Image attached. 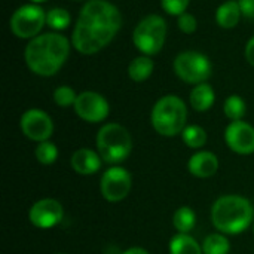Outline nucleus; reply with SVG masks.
I'll list each match as a JSON object with an SVG mask.
<instances>
[{"label":"nucleus","instance_id":"24","mask_svg":"<svg viewBox=\"0 0 254 254\" xmlns=\"http://www.w3.org/2000/svg\"><path fill=\"white\" fill-rule=\"evenodd\" d=\"M71 16L64 7H54L46 13V24L57 31H63L70 25Z\"/></svg>","mask_w":254,"mask_h":254},{"label":"nucleus","instance_id":"3","mask_svg":"<svg viewBox=\"0 0 254 254\" xmlns=\"http://www.w3.org/2000/svg\"><path fill=\"white\" fill-rule=\"evenodd\" d=\"M254 210L249 199L238 195L220 196L211 207V222L217 231L235 235L244 232L253 222Z\"/></svg>","mask_w":254,"mask_h":254},{"label":"nucleus","instance_id":"12","mask_svg":"<svg viewBox=\"0 0 254 254\" xmlns=\"http://www.w3.org/2000/svg\"><path fill=\"white\" fill-rule=\"evenodd\" d=\"M63 205L52 198H45L33 204L28 213V219L33 226L39 229H49L63 220Z\"/></svg>","mask_w":254,"mask_h":254},{"label":"nucleus","instance_id":"13","mask_svg":"<svg viewBox=\"0 0 254 254\" xmlns=\"http://www.w3.org/2000/svg\"><path fill=\"white\" fill-rule=\"evenodd\" d=\"M225 140L229 149L240 155L254 152V128L244 121H234L225 131Z\"/></svg>","mask_w":254,"mask_h":254},{"label":"nucleus","instance_id":"11","mask_svg":"<svg viewBox=\"0 0 254 254\" xmlns=\"http://www.w3.org/2000/svg\"><path fill=\"white\" fill-rule=\"evenodd\" d=\"M22 134L33 141H48L54 132V122L51 116L40 109H30L24 112L19 119Z\"/></svg>","mask_w":254,"mask_h":254},{"label":"nucleus","instance_id":"25","mask_svg":"<svg viewBox=\"0 0 254 254\" xmlns=\"http://www.w3.org/2000/svg\"><path fill=\"white\" fill-rule=\"evenodd\" d=\"M34 155H36V159L43 164V165H51L57 161V156H58V149L54 143H51L49 140L48 141H42L37 144L36 150H34Z\"/></svg>","mask_w":254,"mask_h":254},{"label":"nucleus","instance_id":"9","mask_svg":"<svg viewBox=\"0 0 254 254\" xmlns=\"http://www.w3.org/2000/svg\"><path fill=\"white\" fill-rule=\"evenodd\" d=\"M132 179L131 174L122 167H112L109 168L100 182L101 195L109 202H119L125 199L131 190Z\"/></svg>","mask_w":254,"mask_h":254},{"label":"nucleus","instance_id":"7","mask_svg":"<svg viewBox=\"0 0 254 254\" xmlns=\"http://www.w3.org/2000/svg\"><path fill=\"white\" fill-rule=\"evenodd\" d=\"M174 73L186 83L199 85L210 79L213 65L207 55L198 51H185L173 63Z\"/></svg>","mask_w":254,"mask_h":254},{"label":"nucleus","instance_id":"10","mask_svg":"<svg viewBox=\"0 0 254 254\" xmlns=\"http://www.w3.org/2000/svg\"><path fill=\"white\" fill-rule=\"evenodd\" d=\"M73 107H74L76 115L89 124L103 122L109 116V112H110L109 101L101 94L94 92V91L80 92Z\"/></svg>","mask_w":254,"mask_h":254},{"label":"nucleus","instance_id":"1","mask_svg":"<svg viewBox=\"0 0 254 254\" xmlns=\"http://www.w3.org/2000/svg\"><path fill=\"white\" fill-rule=\"evenodd\" d=\"M122 27L119 9L107 0H88L80 9L73 28L71 45L83 54L92 55L104 49Z\"/></svg>","mask_w":254,"mask_h":254},{"label":"nucleus","instance_id":"17","mask_svg":"<svg viewBox=\"0 0 254 254\" xmlns=\"http://www.w3.org/2000/svg\"><path fill=\"white\" fill-rule=\"evenodd\" d=\"M189 100H190V106L193 110L207 112L208 109H211V106L216 100L214 89L207 82L195 85V88L192 89V92L189 95Z\"/></svg>","mask_w":254,"mask_h":254},{"label":"nucleus","instance_id":"33","mask_svg":"<svg viewBox=\"0 0 254 254\" xmlns=\"http://www.w3.org/2000/svg\"><path fill=\"white\" fill-rule=\"evenodd\" d=\"M71 1H88V0H71Z\"/></svg>","mask_w":254,"mask_h":254},{"label":"nucleus","instance_id":"19","mask_svg":"<svg viewBox=\"0 0 254 254\" xmlns=\"http://www.w3.org/2000/svg\"><path fill=\"white\" fill-rule=\"evenodd\" d=\"M171 254H202V247L189 234H177L170 243Z\"/></svg>","mask_w":254,"mask_h":254},{"label":"nucleus","instance_id":"34","mask_svg":"<svg viewBox=\"0 0 254 254\" xmlns=\"http://www.w3.org/2000/svg\"><path fill=\"white\" fill-rule=\"evenodd\" d=\"M58 254H64V253H58Z\"/></svg>","mask_w":254,"mask_h":254},{"label":"nucleus","instance_id":"4","mask_svg":"<svg viewBox=\"0 0 254 254\" xmlns=\"http://www.w3.org/2000/svg\"><path fill=\"white\" fill-rule=\"evenodd\" d=\"M152 127L164 137H174L188 127V107L177 95H165L159 98L150 115Z\"/></svg>","mask_w":254,"mask_h":254},{"label":"nucleus","instance_id":"28","mask_svg":"<svg viewBox=\"0 0 254 254\" xmlns=\"http://www.w3.org/2000/svg\"><path fill=\"white\" fill-rule=\"evenodd\" d=\"M177 27H179L180 31H183L185 34H192V33H195L196 28H198V21H196V18H195L192 13L185 12V13H182V15L179 16V19H177Z\"/></svg>","mask_w":254,"mask_h":254},{"label":"nucleus","instance_id":"22","mask_svg":"<svg viewBox=\"0 0 254 254\" xmlns=\"http://www.w3.org/2000/svg\"><path fill=\"white\" fill-rule=\"evenodd\" d=\"M182 138L188 147L199 149L207 143V132L198 125H188L182 132Z\"/></svg>","mask_w":254,"mask_h":254},{"label":"nucleus","instance_id":"21","mask_svg":"<svg viewBox=\"0 0 254 254\" xmlns=\"http://www.w3.org/2000/svg\"><path fill=\"white\" fill-rule=\"evenodd\" d=\"M231 250V244L228 238L222 234H211L202 243L204 254H228Z\"/></svg>","mask_w":254,"mask_h":254},{"label":"nucleus","instance_id":"16","mask_svg":"<svg viewBox=\"0 0 254 254\" xmlns=\"http://www.w3.org/2000/svg\"><path fill=\"white\" fill-rule=\"evenodd\" d=\"M241 7L237 0H228L222 3L216 10V21L222 28H234L241 19Z\"/></svg>","mask_w":254,"mask_h":254},{"label":"nucleus","instance_id":"5","mask_svg":"<svg viewBox=\"0 0 254 254\" xmlns=\"http://www.w3.org/2000/svg\"><path fill=\"white\" fill-rule=\"evenodd\" d=\"M132 149V140L128 129L119 124H106L97 134V150L107 164L125 161Z\"/></svg>","mask_w":254,"mask_h":254},{"label":"nucleus","instance_id":"26","mask_svg":"<svg viewBox=\"0 0 254 254\" xmlns=\"http://www.w3.org/2000/svg\"><path fill=\"white\" fill-rule=\"evenodd\" d=\"M77 100V95L74 92L73 88L67 86V85H63V86H58L55 91H54V101L57 106L60 107H70V106H74Z\"/></svg>","mask_w":254,"mask_h":254},{"label":"nucleus","instance_id":"27","mask_svg":"<svg viewBox=\"0 0 254 254\" xmlns=\"http://www.w3.org/2000/svg\"><path fill=\"white\" fill-rule=\"evenodd\" d=\"M189 3H190V0H161L162 9L167 13L174 15V16H180L182 13H185Z\"/></svg>","mask_w":254,"mask_h":254},{"label":"nucleus","instance_id":"8","mask_svg":"<svg viewBox=\"0 0 254 254\" xmlns=\"http://www.w3.org/2000/svg\"><path fill=\"white\" fill-rule=\"evenodd\" d=\"M46 24V12L36 3L19 6L10 16V31L18 39H34Z\"/></svg>","mask_w":254,"mask_h":254},{"label":"nucleus","instance_id":"23","mask_svg":"<svg viewBox=\"0 0 254 254\" xmlns=\"http://www.w3.org/2000/svg\"><path fill=\"white\" fill-rule=\"evenodd\" d=\"M246 110H247L246 101L240 95L228 97L225 104H223V112H225L226 118H229L232 122L234 121H243V118L246 115Z\"/></svg>","mask_w":254,"mask_h":254},{"label":"nucleus","instance_id":"14","mask_svg":"<svg viewBox=\"0 0 254 254\" xmlns=\"http://www.w3.org/2000/svg\"><path fill=\"white\" fill-rule=\"evenodd\" d=\"M188 170L192 176L199 177V179H208L214 176L219 170V159L214 153L211 152H198L195 153L189 162H188Z\"/></svg>","mask_w":254,"mask_h":254},{"label":"nucleus","instance_id":"31","mask_svg":"<svg viewBox=\"0 0 254 254\" xmlns=\"http://www.w3.org/2000/svg\"><path fill=\"white\" fill-rule=\"evenodd\" d=\"M124 254H149L144 249H140V247H132L129 250H127Z\"/></svg>","mask_w":254,"mask_h":254},{"label":"nucleus","instance_id":"2","mask_svg":"<svg viewBox=\"0 0 254 254\" xmlns=\"http://www.w3.org/2000/svg\"><path fill=\"white\" fill-rule=\"evenodd\" d=\"M70 54V42L65 36L51 31L31 39L24 51L27 67L37 76L49 77L57 74L65 64Z\"/></svg>","mask_w":254,"mask_h":254},{"label":"nucleus","instance_id":"29","mask_svg":"<svg viewBox=\"0 0 254 254\" xmlns=\"http://www.w3.org/2000/svg\"><path fill=\"white\" fill-rule=\"evenodd\" d=\"M238 3L246 18H254V0H238Z\"/></svg>","mask_w":254,"mask_h":254},{"label":"nucleus","instance_id":"30","mask_svg":"<svg viewBox=\"0 0 254 254\" xmlns=\"http://www.w3.org/2000/svg\"><path fill=\"white\" fill-rule=\"evenodd\" d=\"M246 60H247V63L254 67V36L247 42V45H246Z\"/></svg>","mask_w":254,"mask_h":254},{"label":"nucleus","instance_id":"32","mask_svg":"<svg viewBox=\"0 0 254 254\" xmlns=\"http://www.w3.org/2000/svg\"><path fill=\"white\" fill-rule=\"evenodd\" d=\"M31 1L37 4V3H43V1H46V0H31Z\"/></svg>","mask_w":254,"mask_h":254},{"label":"nucleus","instance_id":"18","mask_svg":"<svg viewBox=\"0 0 254 254\" xmlns=\"http://www.w3.org/2000/svg\"><path fill=\"white\" fill-rule=\"evenodd\" d=\"M155 70V61L149 55L135 57L128 65V76L134 82H144L147 80Z\"/></svg>","mask_w":254,"mask_h":254},{"label":"nucleus","instance_id":"20","mask_svg":"<svg viewBox=\"0 0 254 254\" xmlns=\"http://www.w3.org/2000/svg\"><path fill=\"white\" fill-rule=\"evenodd\" d=\"M174 228L179 231V234H189L196 223V216L195 211L189 207H182L174 213L173 217Z\"/></svg>","mask_w":254,"mask_h":254},{"label":"nucleus","instance_id":"15","mask_svg":"<svg viewBox=\"0 0 254 254\" xmlns=\"http://www.w3.org/2000/svg\"><path fill=\"white\" fill-rule=\"evenodd\" d=\"M70 164L77 174L91 176L101 168V156L91 149H79L73 153Z\"/></svg>","mask_w":254,"mask_h":254},{"label":"nucleus","instance_id":"6","mask_svg":"<svg viewBox=\"0 0 254 254\" xmlns=\"http://www.w3.org/2000/svg\"><path fill=\"white\" fill-rule=\"evenodd\" d=\"M167 39V22L161 15L144 16L134 28L132 43L143 55H156Z\"/></svg>","mask_w":254,"mask_h":254}]
</instances>
